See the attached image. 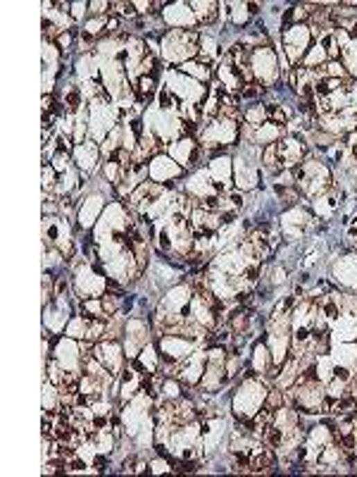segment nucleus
<instances>
[{"label": "nucleus", "instance_id": "nucleus-1", "mask_svg": "<svg viewBox=\"0 0 357 477\" xmlns=\"http://www.w3.org/2000/svg\"><path fill=\"white\" fill-rule=\"evenodd\" d=\"M267 399V389L262 385V377H257L255 372L248 370L243 375V385L236 389L232 399V408L238 420H252L257 415V410L262 408Z\"/></svg>", "mask_w": 357, "mask_h": 477}, {"label": "nucleus", "instance_id": "nucleus-2", "mask_svg": "<svg viewBox=\"0 0 357 477\" xmlns=\"http://www.w3.org/2000/svg\"><path fill=\"white\" fill-rule=\"evenodd\" d=\"M198 43H200V34L198 31H181V29H169L162 36V48L164 58L169 62H189V60L198 58Z\"/></svg>", "mask_w": 357, "mask_h": 477}, {"label": "nucleus", "instance_id": "nucleus-3", "mask_svg": "<svg viewBox=\"0 0 357 477\" xmlns=\"http://www.w3.org/2000/svg\"><path fill=\"white\" fill-rule=\"evenodd\" d=\"M281 36H284V53L286 58H288L290 65H300L303 62V58L307 56V51H310L312 46V31L307 24H290L281 29Z\"/></svg>", "mask_w": 357, "mask_h": 477}, {"label": "nucleus", "instance_id": "nucleus-4", "mask_svg": "<svg viewBox=\"0 0 357 477\" xmlns=\"http://www.w3.org/2000/svg\"><path fill=\"white\" fill-rule=\"evenodd\" d=\"M250 69L255 81H260L262 86H274L279 79V53H274L269 46L255 48L250 51Z\"/></svg>", "mask_w": 357, "mask_h": 477}, {"label": "nucleus", "instance_id": "nucleus-5", "mask_svg": "<svg viewBox=\"0 0 357 477\" xmlns=\"http://www.w3.org/2000/svg\"><path fill=\"white\" fill-rule=\"evenodd\" d=\"M164 22H167L172 29L181 31H195L198 19L195 12L191 8V3H174V5H164Z\"/></svg>", "mask_w": 357, "mask_h": 477}, {"label": "nucleus", "instance_id": "nucleus-6", "mask_svg": "<svg viewBox=\"0 0 357 477\" xmlns=\"http://www.w3.org/2000/svg\"><path fill=\"white\" fill-rule=\"evenodd\" d=\"M277 151H279V160H281L284 169H295L305 160V146H303V141L295 139V136H284V139L277 144Z\"/></svg>", "mask_w": 357, "mask_h": 477}, {"label": "nucleus", "instance_id": "nucleus-7", "mask_svg": "<svg viewBox=\"0 0 357 477\" xmlns=\"http://www.w3.org/2000/svg\"><path fill=\"white\" fill-rule=\"evenodd\" d=\"M148 174L153 177V182L157 184H164L167 179H174V177H181L184 174V167L179 165L174 158L169 156H162V153H157L155 158L150 160V165H148Z\"/></svg>", "mask_w": 357, "mask_h": 477}, {"label": "nucleus", "instance_id": "nucleus-8", "mask_svg": "<svg viewBox=\"0 0 357 477\" xmlns=\"http://www.w3.org/2000/svg\"><path fill=\"white\" fill-rule=\"evenodd\" d=\"M169 156H172L181 167H191V165H195L198 158H200V148H198V144L191 139V136H181L179 141H174V144L169 146Z\"/></svg>", "mask_w": 357, "mask_h": 477}, {"label": "nucleus", "instance_id": "nucleus-9", "mask_svg": "<svg viewBox=\"0 0 357 477\" xmlns=\"http://www.w3.org/2000/svg\"><path fill=\"white\" fill-rule=\"evenodd\" d=\"M274 367V358L272 351L265 342H257L255 349H252V360H250V370L255 372L257 377H267L269 370Z\"/></svg>", "mask_w": 357, "mask_h": 477}, {"label": "nucleus", "instance_id": "nucleus-10", "mask_svg": "<svg viewBox=\"0 0 357 477\" xmlns=\"http://www.w3.org/2000/svg\"><path fill=\"white\" fill-rule=\"evenodd\" d=\"M207 172H210L212 182L217 184L219 191L224 194V182H229V179L234 177V160L232 158H214Z\"/></svg>", "mask_w": 357, "mask_h": 477}, {"label": "nucleus", "instance_id": "nucleus-11", "mask_svg": "<svg viewBox=\"0 0 357 477\" xmlns=\"http://www.w3.org/2000/svg\"><path fill=\"white\" fill-rule=\"evenodd\" d=\"M191 8H193V12H195V19H198V24H205V26H212L214 22H217V17L222 12H219V3H212V0H207V3H191Z\"/></svg>", "mask_w": 357, "mask_h": 477}, {"label": "nucleus", "instance_id": "nucleus-12", "mask_svg": "<svg viewBox=\"0 0 357 477\" xmlns=\"http://www.w3.org/2000/svg\"><path fill=\"white\" fill-rule=\"evenodd\" d=\"M98 153H101V151H98L93 141H86V144L76 146V148H74L76 165H79V167H93V162H96Z\"/></svg>", "mask_w": 357, "mask_h": 477}, {"label": "nucleus", "instance_id": "nucleus-13", "mask_svg": "<svg viewBox=\"0 0 357 477\" xmlns=\"http://www.w3.org/2000/svg\"><path fill=\"white\" fill-rule=\"evenodd\" d=\"M181 72H184L186 76H191V79H195V81H207L210 79V67H207L205 62H200V60H189V62H184L181 65Z\"/></svg>", "mask_w": 357, "mask_h": 477}, {"label": "nucleus", "instance_id": "nucleus-14", "mask_svg": "<svg viewBox=\"0 0 357 477\" xmlns=\"http://www.w3.org/2000/svg\"><path fill=\"white\" fill-rule=\"evenodd\" d=\"M250 327V310L248 308H238L234 315H229V332L232 334H245Z\"/></svg>", "mask_w": 357, "mask_h": 477}, {"label": "nucleus", "instance_id": "nucleus-15", "mask_svg": "<svg viewBox=\"0 0 357 477\" xmlns=\"http://www.w3.org/2000/svg\"><path fill=\"white\" fill-rule=\"evenodd\" d=\"M281 220L286 224H300V227H305V224H310V220H312V212L305 210V208H300V206H293L290 210L284 212Z\"/></svg>", "mask_w": 357, "mask_h": 477}, {"label": "nucleus", "instance_id": "nucleus-16", "mask_svg": "<svg viewBox=\"0 0 357 477\" xmlns=\"http://www.w3.org/2000/svg\"><path fill=\"white\" fill-rule=\"evenodd\" d=\"M136 93H139V98L143 103H148L153 96L157 93V81L155 76L146 74V76H139V84H136Z\"/></svg>", "mask_w": 357, "mask_h": 477}, {"label": "nucleus", "instance_id": "nucleus-17", "mask_svg": "<svg viewBox=\"0 0 357 477\" xmlns=\"http://www.w3.org/2000/svg\"><path fill=\"white\" fill-rule=\"evenodd\" d=\"M234 10H229V17L236 26H243L250 22V10H248V3H229Z\"/></svg>", "mask_w": 357, "mask_h": 477}, {"label": "nucleus", "instance_id": "nucleus-18", "mask_svg": "<svg viewBox=\"0 0 357 477\" xmlns=\"http://www.w3.org/2000/svg\"><path fill=\"white\" fill-rule=\"evenodd\" d=\"M277 196L281 199L284 206H288V208L298 206V201H300V194H298L295 186H279L277 184Z\"/></svg>", "mask_w": 357, "mask_h": 477}, {"label": "nucleus", "instance_id": "nucleus-19", "mask_svg": "<svg viewBox=\"0 0 357 477\" xmlns=\"http://www.w3.org/2000/svg\"><path fill=\"white\" fill-rule=\"evenodd\" d=\"M312 141H315V146H322V148H326V146H333L338 141V136H333V134H329V131H324V129H317L315 134H312Z\"/></svg>", "mask_w": 357, "mask_h": 477}, {"label": "nucleus", "instance_id": "nucleus-20", "mask_svg": "<svg viewBox=\"0 0 357 477\" xmlns=\"http://www.w3.org/2000/svg\"><path fill=\"white\" fill-rule=\"evenodd\" d=\"M267 108H269V122L281 124V127L288 122V112H286L281 106H267Z\"/></svg>", "mask_w": 357, "mask_h": 477}, {"label": "nucleus", "instance_id": "nucleus-21", "mask_svg": "<svg viewBox=\"0 0 357 477\" xmlns=\"http://www.w3.org/2000/svg\"><path fill=\"white\" fill-rule=\"evenodd\" d=\"M153 473H169L172 470V465H169V460H164V458H157V460H153Z\"/></svg>", "mask_w": 357, "mask_h": 477}, {"label": "nucleus", "instance_id": "nucleus-22", "mask_svg": "<svg viewBox=\"0 0 357 477\" xmlns=\"http://www.w3.org/2000/svg\"><path fill=\"white\" fill-rule=\"evenodd\" d=\"M348 148H350V153H353V158H355V162H357V129L348 134Z\"/></svg>", "mask_w": 357, "mask_h": 477}]
</instances>
